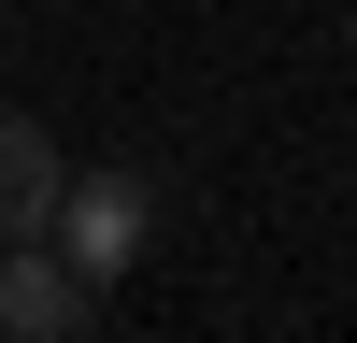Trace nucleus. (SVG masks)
I'll use <instances>...</instances> for the list:
<instances>
[{
    "label": "nucleus",
    "instance_id": "nucleus-1",
    "mask_svg": "<svg viewBox=\"0 0 357 343\" xmlns=\"http://www.w3.org/2000/svg\"><path fill=\"white\" fill-rule=\"evenodd\" d=\"M43 229H57V257H72L86 286H114L143 243H158V186H143V172H57Z\"/></svg>",
    "mask_w": 357,
    "mask_h": 343
},
{
    "label": "nucleus",
    "instance_id": "nucleus-2",
    "mask_svg": "<svg viewBox=\"0 0 357 343\" xmlns=\"http://www.w3.org/2000/svg\"><path fill=\"white\" fill-rule=\"evenodd\" d=\"M86 314H100V286H86L72 257L0 243V343H86Z\"/></svg>",
    "mask_w": 357,
    "mask_h": 343
},
{
    "label": "nucleus",
    "instance_id": "nucleus-3",
    "mask_svg": "<svg viewBox=\"0 0 357 343\" xmlns=\"http://www.w3.org/2000/svg\"><path fill=\"white\" fill-rule=\"evenodd\" d=\"M57 200V129H29V114H0V243H29Z\"/></svg>",
    "mask_w": 357,
    "mask_h": 343
}]
</instances>
